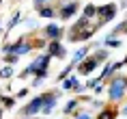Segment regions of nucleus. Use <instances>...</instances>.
I'll return each instance as SVG.
<instances>
[{
    "label": "nucleus",
    "mask_w": 127,
    "mask_h": 119,
    "mask_svg": "<svg viewBox=\"0 0 127 119\" xmlns=\"http://www.w3.org/2000/svg\"><path fill=\"white\" fill-rule=\"evenodd\" d=\"M125 91H127V78L125 76H119V78H112L110 80V87H108V95L112 102H121L125 98Z\"/></svg>",
    "instance_id": "f257e3e1"
},
{
    "label": "nucleus",
    "mask_w": 127,
    "mask_h": 119,
    "mask_svg": "<svg viewBox=\"0 0 127 119\" xmlns=\"http://www.w3.org/2000/svg\"><path fill=\"white\" fill-rule=\"evenodd\" d=\"M119 13V4H114V2H110V4H103V7H97V17L95 20H91L95 24V26H101V24H106V22H110L114 17V15Z\"/></svg>",
    "instance_id": "f03ea898"
},
{
    "label": "nucleus",
    "mask_w": 127,
    "mask_h": 119,
    "mask_svg": "<svg viewBox=\"0 0 127 119\" xmlns=\"http://www.w3.org/2000/svg\"><path fill=\"white\" fill-rule=\"evenodd\" d=\"M43 102H45V95H37V98H32L24 108H22V115H24V117H32V115H37V113H41Z\"/></svg>",
    "instance_id": "7ed1b4c3"
},
{
    "label": "nucleus",
    "mask_w": 127,
    "mask_h": 119,
    "mask_svg": "<svg viewBox=\"0 0 127 119\" xmlns=\"http://www.w3.org/2000/svg\"><path fill=\"white\" fill-rule=\"evenodd\" d=\"M47 54L52 59H65L67 56V50L60 41H47Z\"/></svg>",
    "instance_id": "20e7f679"
},
{
    "label": "nucleus",
    "mask_w": 127,
    "mask_h": 119,
    "mask_svg": "<svg viewBox=\"0 0 127 119\" xmlns=\"http://www.w3.org/2000/svg\"><path fill=\"white\" fill-rule=\"evenodd\" d=\"M78 9H80V4H78L75 0L67 2V4H60L58 17H60V20H69V17H73V15H75V11H78Z\"/></svg>",
    "instance_id": "39448f33"
},
{
    "label": "nucleus",
    "mask_w": 127,
    "mask_h": 119,
    "mask_svg": "<svg viewBox=\"0 0 127 119\" xmlns=\"http://www.w3.org/2000/svg\"><path fill=\"white\" fill-rule=\"evenodd\" d=\"M60 37H63V28L56 26V24H47V26L43 28V39H47V41H58Z\"/></svg>",
    "instance_id": "423d86ee"
},
{
    "label": "nucleus",
    "mask_w": 127,
    "mask_h": 119,
    "mask_svg": "<svg viewBox=\"0 0 127 119\" xmlns=\"http://www.w3.org/2000/svg\"><path fill=\"white\" fill-rule=\"evenodd\" d=\"M99 65H101V63L95 59V56H88L84 63H80V65H78V72H80V76H88V74L93 72V69H97Z\"/></svg>",
    "instance_id": "0eeeda50"
},
{
    "label": "nucleus",
    "mask_w": 127,
    "mask_h": 119,
    "mask_svg": "<svg viewBox=\"0 0 127 119\" xmlns=\"http://www.w3.org/2000/svg\"><path fill=\"white\" fill-rule=\"evenodd\" d=\"M45 95V102H43V108H41V115H50L56 106V91H50V93H43Z\"/></svg>",
    "instance_id": "6e6552de"
},
{
    "label": "nucleus",
    "mask_w": 127,
    "mask_h": 119,
    "mask_svg": "<svg viewBox=\"0 0 127 119\" xmlns=\"http://www.w3.org/2000/svg\"><path fill=\"white\" fill-rule=\"evenodd\" d=\"M37 13H39V17H56V9L52 7V4H43V7H37Z\"/></svg>",
    "instance_id": "1a4fd4ad"
},
{
    "label": "nucleus",
    "mask_w": 127,
    "mask_h": 119,
    "mask_svg": "<svg viewBox=\"0 0 127 119\" xmlns=\"http://www.w3.org/2000/svg\"><path fill=\"white\" fill-rule=\"evenodd\" d=\"M86 59H88V46H82L80 50H75V52H73V63H75V65L84 63Z\"/></svg>",
    "instance_id": "9d476101"
},
{
    "label": "nucleus",
    "mask_w": 127,
    "mask_h": 119,
    "mask_svg": "<svg viewBox=\"0 0 127 119\" xmlns=\"http://www.w3.org/2000/svg\"><path fill=\"white\" fill-rule=\"evenodd\" d=\"M30 50H32V43H30V41H17V50H15V54L22 56V54H28Z\"/></svg>",
    "instance_id": "9b49d317"
},
{
    "label": "nucleus",
    "mask_w": 127,
    "mask_h": 119,
    "mask_svg": "<svg viewBox=\"0 0 127 119\" xmlns=\"http://www.w3.org/2000/svg\"><path fill=\"white\" fill-rule=\"evenodd\" d=\"M78 85H80V80H78V76H69L67 80H63V91H69V89H75Z\"/></svg>",
    "instance_id": "f8f14e48"
},
{
    "label": "nucleus",
    "mask_w": 127,
    "mask_h": 119,
    "mask_svg": "<svg viewBox=\"0 0 127 119\" xmlns=\"http://www.w3.org/2000/svg\"><path fill=\"white\" fill-rule=\"evenodd\" d=\"M82 17H86V20H95V17H97V7H95V4H86Z\"/></svg>",
    "instance_id": "ddd939ff"
},
{
    "label": "nucleus",
    "mask_w": 127,
    "mask_h": 119,
    "mask_svg": "<svg viewBox=\"0 0 127 119\" xmlns=\"http://www.w3.org/2000/svg\"><path fill=\"white\" fill-rule=\"evenodd\" d=\"M97 119H116V113L112 108H103V111L97 115Z\"/></svg>",
    "instance_id": "4468645a"
},
{
    "label": "nucleus",
    "mask_w": 127,
    "mask_h": 119,
    "mask_svg": "<svg viewBox=\"0 0 127 119\" xmlns=\"http://www.w3.org/2000/svg\"><path fill=\"white\" fill-rule=\"evenodd\" d=\"M73 67H75V63H69V65H67L65 69H63V72L58 74V80H67V78H69V74H71V69H73Z\"/></svg>",
    "instance_id": "2eb2a0df"
},
{
    "label": "nucleus",
    "mask_w": 127,
    "mask_h": 119,
    "mask_svg": "<svg viewBox=\"0 0 127 119\" xmlns=\"http://www.w3.org/2000/svg\"><path fill=\"white\" fill-rule=\"evenodd\" d=\"M103 46H108V48H119V46H121V39H116V37H108V39L103 41Z\"/></svg>",
    "instance_id": "dca6fc26"
},
{
    "label": "nucleus",
    "mask_w": 127,
    "mask_h": 119,
    "mask_svg": "<svg viewBox=\"0 0 127 119\" xmlns=\"http://www.w3.org/2000/svg\"><path fill=\"white\" fill-rule=\"evenodd\" d=\"M11 76H13V67L11 65H4L0 69V78H11Z\"/></svg>",
    "instance_id": "f3484780"
},
{
    "label": "nucleus",
    "mask_w": 127,
    "mask_h": 119,
    "mask_svg": "<svg viewBox=\"0 0 127 119\" xmlns=\"http://www.w3.org/2000/svg\"><path fill=\"white\" fill-rule=\"evenodd\" d=\"M93 56L101 63V61H106V59H108V50H103V48H101V50H95V54H93Z\"/></svg>",
    "instance_id": "a211bd4d"
},
{
    "label": "nucleus",
    "mask_w": 127,
    "mask_h": 119,
    "mask_svg": "<svg viewBox=\"0 0 127 119\" xmlns=\"http://www.w3.org/2000/svg\"><path fill=\"white\" fill-rule=\"evenodd\" d=\"M78 102H80V100H71V102H67V104H65V108H63V113H65V115H67V113H71L75 106H78Z\"/></svg>",
    "instance_id": "6ab92c4d"
},
{
    "label": "nucleus",
    "mask_w": 127,
    "mask_h": 119,
    "mask_svg": "<svg viewBox=\"0 0 127 119\" xmlns=\"http://www.w3.org/2000/svg\"><path fill=\"white\" fill-rule=\"evenodd\" d=\"M17 59H20L17 54H7V59H4V63H7V65H11V67H13L15 63H17Z\"/></svg>",
    "instance_id": "aec40b11"
},
{
    "label": "nucleus",
    "mask_w": 127,
    "mask_h": 119,
    "mask_svg": "<svg viewBox=\"0 0 127 119\" xmlns=\"http://www.w3.org/2000/svg\"><path fill=\"white\" fill-rule=\"evenodd\" d=\"M17 22H20V11H15V15L11 17V22H9V28H13L15 24H17Z\"/></svg>",
    "instance_id": "412c9836"
},
{
    "label": "nucleus",
    "mask_w": 127,
    "mask_h": 119,
    "mask_svg": "<svg viewBox=\"0 0 127 119\" xmlns=\"http://www.w3.org/2000/svg\"><path fill=\"white\" fill-rule=\"evenodd\" d=\"M2 104H4V106H13L15 104V98H2Z\"/></svg>",
    "instance_id": "4be33fe9"
},
{
    "label": "nucleus",
    "mask_w": 127,
    "mask_h": 119,
    "mask_svg": "<svg viewBox=\"0 0 127 119\" xmlns=\"http://www.w3.org/2000/svg\"><path fill=\"white\" fill-rule=\"evenodd\" d=\"M73 119H93V117H91L88 113H78V115H75Z\"/></svg>",
    "instance_id": "5701e85b"
},
{
    "label": "nucleus",
    "mask_w": 127,
    "mask_h": 119,
    "mask_svg": "<svg viewBox=\"0 0 127 119\" xmlns=\"http://www.w3.org/2000/svg\"><path fill=\"white\" fill-rule=\"evenodd\" d=\"M52 0H34V7H43V4H50Z\"/></svg>",
    "instance_id": "b1692460"
},
{
    "label": "nucleus",
    "mask_w": 127,
    "mask_h": 119,
    "mask_svg": "<svg viewBox=\"0 0 127 119\" xmlns=\"http://www.w3.org/2000/svg\"><path fill=\"white\" fill-rule=\"evenodd\" d=\"M121 113H123V115H127V106H125V108H123V111H121Z\"/></svg>",
    "instance_id": "393cba45"
},
{
    "label": "nucleus",
    "mask_w": 127,
    "mask_h": 119,
    "mask_svg": "<svg viewBox=\"0 0 127 119\" xmlns=\"http://www.w3.org/2000/svg\"><path fill=\"white\" fill-rule=\"evenodd\" d=\"M0 119H2V108H0Z\"/></svg>",
    "instance_id": "a878e982"
},
{
    "label": "nucleus",
    "mask_w": 127,
    "mask_h": 119,
    "mask_svg": "<svg viewBox=\"0 0 127 119\" xmlns=\"http://www.w3.org/2000/svg\"><path fill=\"white\" fill-rule=\"evenodd\" d=\"M24 119H34V117H24Z\"/></svg>",
    "instance_id": "bb28decb"
},
{
    "label": "nucleus",
    "mask_w": 127,
    "mask_h": 119,
    "mask_svg": "<svg viewBox=\"0 0 127 119\" xmlns=\"http://www.w3.org/2000/svg\"><path fill=\"white\" fill-rule=\"evenodd\" d=\"M123 63H127V59H125V61H123Z\"/></svg>",
    "instance_id": "cd10ccee"
},
{
    "label": "nucleus",
    "mask_w": 127,
    "mask_h": 119,
    "mask_svg": "<svg viewBox=\"0 0 127 119\" xmlns=\"http://www.w3.org/2000/svg\"><path fill=\"white\" fill-rule=\"evenodd\" d=\"M0 24H2V20H0Z\"/></svg>",
    "instance_id": "c85d7f7f"
},
{
    "label": "nucleus",
    "mask_w": 127,
    "mask_h": 119,
    "mask_svg": "<svg viewBox=\"0 0 127 119\" xmlns=\"http://www.w3.org/2000/svg\"><path fill=\"white\" fill-rule=\"evenodd\" d=\"M0 2H2V0H0Z\"/></svg>",
    "instance_id": "c756f323"
},
{
    "label": "nucleus",
    "mask_w": 127,
    "mask_h": 119,
    "mask_svg": "<svg viewBox=\"0 0 127 119\" xmlns=\"http://www.w3.org/2000/svg\"><path fill=\"white\" fill-rule=\"evenodd\" d=\"M0 98H2V95H0Z\"/></svg>",
    "instance_id": "7c9ffc66"
}]
</instances>
